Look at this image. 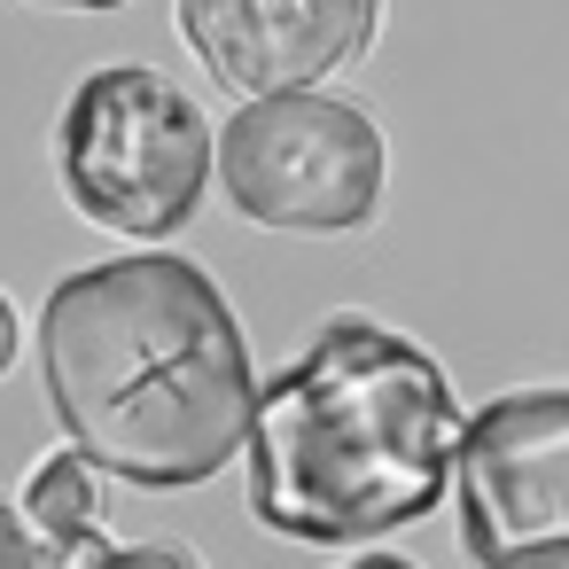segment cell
Segmentation results:
<instances>
[{"label": "cell", "mask_w": 569, "mask_h": 569, "mask_svg": "<svg viewBox=\"0 0 569 569\" xmlns=\"http://www.w3.org/2000/svg\"><path fill=\"white\" fill-rule=\"evenodd\" d=\"M17 507H24V522H32L56 553H71L79 538H94V530H102V468H94L87 452L56 445V452H40V460H32V476H24V491H17Z\"/></svg>", "instance_id": "cell-7"}, {"label": "cell", "mask_w": 569, "mask_h": 569, "mask_svg": "<svg viewBox=\"0 0 569 569\" xmlns=\"http://www.w3.org/2000/svg\"><path fill=\"white\" fill-rule=\"evenodd\" d=\"M460 421L429 343L375 312H328L289 367L258 375L242 437L250 522L297 546H375L437 515Z\"/></svg>", "instance_id": "cell-2"}, {"label": "cell", "mask_w": 569, "mask_h": 569, "mask_svg": "<svg viewBox=\"0 0 569 569\" xmlns=\"http://www.w3.org/2000/svg\"><path fill=\"white\" fill-rule=\"evenodd\" d=\"M452 515L476 569H569V382H515L460 421Z\"/></svg>", "instance_id": "cell-5"}, {"label": "cell", "mask_w": 569, "mask_h": 569, "mask_svg": "<svg viewBox=\"0 0 569 569\" xmlns=\"http://www.w3.org/2000/svg\"><path fill=\"white\" fill-rule=\"evenodd\" d=\"M17 9H63V17H110V9H133V0H17Z\"/></svg>", "instance_id": "cell-11"}, {"label": "cell", "mask_w": 569, "mask_h": 569, "mask_svg": "<svg viewBox=\"0 0 569 569\" xmlns=\"http://www.w3.org/2000/svg\"><path fill=\"white\" fill-rule=\"evenodd\" d=\"M63 569H211V561L188 538H110V530H94L63 553Z\"/></svg>", "instance_id": "cell-8"}, {"label": "cell", "mask_w": 569, "mask_h": 569, "mask_svg": "<svg viewBox=\"0 0 569 569\" xmlns=\"http://www.w3.org/2000/svg\"><path fill=\"white\" fill-rule=\"evenodd\" d=\"M172 32L227 102L328 87L382 40V0H172Z\"/></svg>", "instance_id": "cell-6"}, {"label": "cell", "mask_w": 569, "mask_h": 569, "mask_svg": "<svg viewBox=\"0 0 569 569\" xmlns=\"http://www.w3.org/2000/svg\"><path fill=\"white\" fill-rule=\"evenodd\" d=\"M336 569H421V561H406V553H382V546H367L359 561H336Z\"/></svg>", "instance_id": "cell-12"}, {"label": "cell", "mask_w": 569, "mask_h": 569, "mask_svg": "<svg viewBox=\"0 0 569 569\" xmlns=\"http://www.w3.org/2000/svg\"><path fill=\"white\" fill-rule=\"evenodd\" d=\"M211 118L149 63H94L56 110L63 203L133 250H164L211 203Z\"/></svg>", "instance_id": "cell-3"}, {"label": "cell", "mask_w": 569, "mask_h": 569, "mask_svg": "<svg viewBox=\"0 0 569 569\" xmlns=\"http://www.w3.org/2000/svg\"><path fill=\"white\" fill-rule=\"evenodd\" d=\"M17 351H24V312H17V297L0 289V375L17 367Z\"/></svg>", "instance_id": "cell-10"}, {"label": "cell", "mask_w": 569, "mask_h": 569, "mask_svg": "<svg viewBox=\"0 0 569 569\" xmlns=\"http://www.w3.org/2000/svg\"><path fill=\"white\" fill-rule=\"evenodd\" d=\"M211 188L242 227L336 242L367 234L390 203V133L336 87L250 94L211 133Z\"/></svg>", "instance_id": "cell-4"}, {"label": "cell", "mask_w": 569, "mask_h": 569, "mask_svg": "<svg viewBox=\"0 0 569 569\" xmlns=\"http://www.w3.org/2000/svg\"><path fill=\"white\" fill-rule=\"evenodd\" d=\"M0 569H63V553L24 522L17 491H0Z\"/></svg>", "instance_id": "cell-9"}, {"label": "cell", "mask_w": 569, "mask_h": 569, "mask_svg": "<svg viewBox=\"0 0 569 569\" xmlns=\"http://www.w3.org/2000/svg\"><path fill=\"white\" fill-rule=\"evenodd\" d=\"M56 437L110 483L196 491L242 460L258 367L227 289L180 250L63 273L32 328Z\"/></svg>", "instance_id": "cell-1"}]
</instances>
